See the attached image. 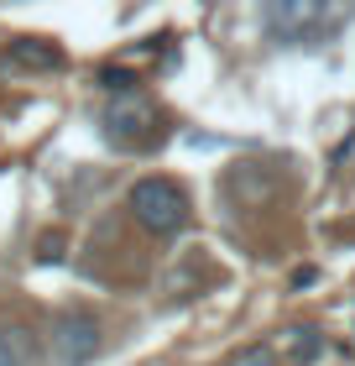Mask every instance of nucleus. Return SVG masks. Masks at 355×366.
Segmentation results:
<instances>
[{
    "instance_id": "obj_1",
    "label": "nucleus",
    "mask_w": 355,
    "mask_h": 366,
    "mask_svg": "<svg viewBox=\"0 0 355 366\" xmlns=\"http://www.w3.org/2000/svg\"><path fill=\"white\" fill-rule=\"evenodd\" d=\"M131 214H136V225H146L151 236H173V230H183V220H189V199H183V189L173 178H136L126 194Z\"/></svg>"
},
{
    "instance_id": "obj_2",
    "label": "nucleus",
    "mask_w": 355,
    "mask_h": 366,
    "mask_svg": "<svg viewBox=\"0 0 355 366\" xmlns=\"http://www.w3.org/2000/svg\"><path fill=\"white\" fill-rule=\"evenodd\" d=\"M99 351V325L89 314H58L53 320V356L63 366H84Z\"/></svg>"
},
{
    "instance_id": "obj_3",
    "label": "nucleus",
    "mask_w": 355,
    "mask_h": 366,
    "mask_svg": "<svg viewBox=\"0 0 355 366\" xmlns=\"http://www.w3.org/2000/svg\"><path fill=\"white\" fill-rule=\"evenodd\" d=\"M146 126H151V105L146 99H115V105L105 110V131H110V142H141L146 137Z\"/></svg>"
},
{
    "instance_id": "obj_4",
    "label": "nucleus",
    "mask_w": 355,
    "mask_h": 366,
    "mask_svg": "<svg viewBox=\"0 0 355 366\" xmlns=\"http://www.w3.org/2000/svg\"><path fill=\"white\" fill-rule=\"evenodd\" d=\"M11 63L16 69H58V47L42 37H16L11 42Z\"/></svg>"
},
{
    "instance_id": "obj_5",
    "label": "nucleus",
    "mask_w": 355,
    "mask_h": 366,
    "mask_svg": "<svg viewBox=\"0 0 355 366\" xmlns=\"http://www.w3.org/2000/svg\"><path fill=\"white\" fill-rule=\"evenodd\" d=\"M319 16H324L319 0H303V6H266V21H272L277 31H303V26H314Z\"/></svg>"
},
{
    "instance_id": "obj_6",
    "label": "nucleus",
    "mask_w": 355,
    "mask_h": 366,
    "mask_svg": "<svg viewBox=\"0 0 355 366\" xmlns=\"http://www.w3.org/2000/svg\"><path fill=\"white\" fill-rule=\"evenodd\" d=\"M131 84H136V74H126V69H105V74H99V89H110V94H121Z\"/></svg>"
},
{
    "instance_id": "obj_7",
    "label": "nucleus",
    "mask_w": 355,
    "mask_h": 366,
    "mask_svg": "<svg viewBox=\"0 0 355 366\" xmlns=\"http://www.w3.org/2000/svg\"><path fill=\"white\" fill-rule=\"evenodd\" d=\"M37 257H42V262H58V257H63V241H58V236H47Z\"/></svg>"
},
{
    "instance_id": "obj_8",
    "label": "nucleus",
    "mask_w": 355,
    "mask_h": 366,
    "mask_svg": "<svg viewBox=\"0 0 355 366\" xmlns=\"http://www.w3.org/2000/svg\"><path fill=\"white\" fill-rule=\"evenodd\" d=\"M0 366H21V356L11 351V340H6V335H0Z\"/></svg>"
}]
</instances>
